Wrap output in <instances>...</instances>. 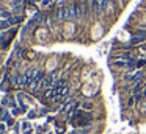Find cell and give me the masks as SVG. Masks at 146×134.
<instances>
[{"mask_svg":"<svg viewBox=\"0 0 146 134\" xmlns=\"http://www.w3.org/2000/svg\"><path fill=\"white\" fill-rule=\"evenodd\" d=\"M91 120V114H83V112H77L76 115H72V122L76 125H80V126H83V125H88V122Z\"/></svg>","mask_w":146,"mask_h":134,"instance_id":"cell-1","label":"cell"},{"mask_svg":"<svg viewBox=\"0 0 146 134\" xmlns=\"http://www.w3.org/2000/svg\"><path fill=\"white\" fill-rule=\"evenodd\" d=\"M91 6H93L94 14H99V12H101V6L98 5V2H96V0H91Z\"/></svg>","mask_w":146,"mask_h":134,"instance_id":"cell-2","label":"cell"},{"mask_svg":"<svg viewBox=\"0 0 146 134\" xmlns=\"http://www.w3.org/2000/svg\"><path fill=\"white\" fill-rule=\"evenodd\" d=\"M99 2V6H101V9H105L108 6V0H98Z\"/></svg>","mask_w":146,"mask_h":134,"instance_id":"cell-3","label":"cell"},{"mask_svg":"<svg viewBox=\"0 0 146 134\" xmlns=\"http://www.w3.org/2000/svg\"><path fill=\"white\" fill-rule=\"evenodd\" d=\"M29 129H32L30 122H24V123H22V131H29Z\"/></svg>","mask_w":146,"mask_h":134,"instance_id":"cell-4","label":"cell"},{"mask_svg":"<svg viewBox=\"0 0 146 134\" xmlns=\"http://www.w3.org/2000/svg\"><path fill=\"white\" fill-rule=\"evenodd\" d=\"M115 65L116 67H124V65H127V62H124L123 59H118V61H115Z\"/></svg>","mask_w":146,"mask_h":134,"instance_id":"cell-5","label":"cell"},{"mask_svg":"<svg viewBox=\"0 0 146 134\" xmlns=\"http://www.w3.org/2000/svg\"><path fill=\"white\" fill-rule=\"evenodd\" d=\"M7 100H8V105H10L11 108H13V109L16 108V103H14V98H13V97H10V98H7Z\"/></svg>","mask_w":146,"mask_h":134,"instance_id":"cell-6","label":"cell"},{"mask_svg":"<svg viewBox=\"0 0 146 134\" xmlns=\"http://www.w3.org/2000/svg\"><path fill=\"white\" fill-rule=\"evenodd\" d=\"M86 131L88 129H77V131H72L71 134H86Z\"/></svg>","mask_w":146,"mask_h":134,"instance_id":"cell-7","label":"cell"},{"mask_svg":"<svg viewBox=\"0 0 146 134\" xmlns=\"http://www.w3.org/2000/svg\"><path fill=\"white\" fill-rule=\"evenodd\" d=\"M35 117H36V112L35 111H30L29 112V118H35Z\"/></svg>","mask_w":146,"mask_h":134,"instance_id":"cell-8","label":"cell"},{"mask_svg":"<svg viewBox=\"0 0 146 134\" xmlns=\"http://www.w3.org/2000/svg\"><path fill=\"white\" fill-rule=\"evenodd\" d=\"M83 108H85V109H90V108H91V105H90V103H83Z\"/></svg>","mask_w":146,"mask_h":134,"instance_id":"cell-9","label":"cell"},{"mask_svg":"<svg viewBox=\"0 0 146 134\" xmlns=\"http://www.w3.org/2000/svg\"><path fill=\"white\" fill-rule=\"evenodd\" d=\"M0 134H5V126H0Z\"/></svg>","mask_w":146,"mask_h":134,"instance_id":"cell-10","label":"cell"},{"mask_svg":"<svg viewBox=\"0 0 146 134\" xmlns=\"http://www.w3.org/2000/svg\"><path fill=\"white\" fill-rule=\"evenodd\" d=\"M141 95H143V98L146 100V87H145V90H143V93H141Z\"/></svg>","mask_w":146,"mask_h":134,"instance_id":"cell-11","label":"cell"},{"mask_svg":"<svg viewBox=\"0 0 146 134\" xmlns=\"http://www.w3.org/2000/svg\"><path fill=\"white\" fill-rule=\"evenodd\" d=\"M32 131H33V129H29V131H24V134H32Z\"/></svg>","mask_w":146,"mask_h":134,"instance_id":"cell-12","label":"cell"},{"mask_svg":"<svg viewBox=\"0 0 146 134\" xmlns=\"http://www.w3.org/2000/svg\"><path fill=\"white\" fill-rule=\"evenodd\" d=\"M47 134H54V133H52V131H49V133H47Z\"/></svg>","mask_w":146,"mask_h":134,"instance_id":"cell-13","label":"cell"}]
</instances>
